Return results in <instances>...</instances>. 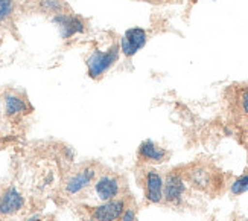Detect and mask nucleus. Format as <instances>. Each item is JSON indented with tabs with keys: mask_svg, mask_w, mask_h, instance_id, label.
Instances as JSON below:
<instances>
[{
	"mask_svg": "<svg viewBox=\"0 0 248 221\" xmlns=\"http://www.w3.org/2000/svg\"><path fill=\"white\" fill-rule=\"evenodd\" d=\"M89 221H96V220H94V218H90V220H89Z\"/></svg>",
	"mask_w": 248,
	"mask_h": 221,
	"instance_id": "obj_20",
	"label": "nucleus"
},
{
	"mask_svg": "<svg viewBox=\"0 0 248 221\" xmlns=\"http://www.w3.org/2000/svg\"><path fill=\"white\" fill-rule=\"evenodd\" d=\"M14 11V0H0V25L11 17Z\"/></svg>",
	"mask_w": 248,
	"mask_h": 221,
	"instance_id": "obj_16",
	"label": "nucleus"
},
{
	"mask_svg": "<svg viewBox=\"0 0 248 221\" xmlns=\"http://www.w3.org/2000/svg\"><path fill=\"white\" fill-rule=\"evenodd\" d=\"M125 211V202L124 200H110L102 202V204L94 206L90 214L92 218L96 221H119Z\"/></svg>",
	"mask_w": 248,
	"mask_h": 221,
	"instance_id": "obj_4",
	"label": "nucleus"
},
{
	"mask_svg": "<svg viewBox=\"0 0 248 221\" xmlns=\"http://www.w3.org/2000/svg\"><path fill=\"white\" fill-rule=\"evenodd\" d=\"M26 221H43V217H41V215H32V217H29Z\"/></svg>",
	"mask_w": 248,
	"mask_h": 221,
	"instance_id": "obj_19",
	"label": "nucleus"
},
{
	"mask_svg": "<svg viewBox=\"0 0 248 221\" xmlns=\"http://www.w3.org/2000/svg\"><path fill=\"white\" fill-rule=\"evenodd\" d=\"M146 31L142 28H131L128 29L121 41V51L125 57H133L146 44Z\"/></svg>",
	"mask_w": 248,
	"mask_h": 221,
	"instance_id": "obj_6",
	"label": "nucleus"
},
{
	"mask_svg": "<svg viewBox=\"0 0 248 221\" xmlns=\"http://www.w3.org/2000/svg\"><path fill=\"white\" fill-rule=\"evenodd\" d=\"M137 2H146L153 5H168V3H180L183 0H137Z\"/></svg>",
	"mask_w": 248,
	"mask_h": 221,
	"instance_id": "obj_18",
	"label": "nucleus"
},
{
	"mask_svg": "<svg viewBox=\"0 0 248 221\" xmlns=\"http://www.w3.org/2000/svg\"><path fill=\"white\" fill-rule=\"evenodd\" d=\"M163 185L165 180L158 171L149 170L145 174V198L148 203L158 204L163 202Z\"/></svg>",
	"mask_w": 248,
	"mask_h": 221,
	"instance_id": "obj_5",
	"label": "nucleus"
},
{
	"mask_svg": "<svg viewBox=\"0 0 248 221\" xmlns=\"http://www.w3.org/2000/svg\"><path fill=\"white\" fill-rule=\"evenodd\" d=\"M0 221H5V220H2V218H0Z\"/></svg>",
	"mask_w": 248,
	"mask_h": 221,
	"instance_id": "obj_21",
	"label": "nucleus"
},
{
	"mask_svg": "<svg viewBox=\"0 0 248 221\" xmlns=\"http://www.w3.org/2000/svg\"><path fill=\"white\" fill-rule=\"evenodd\" d=\"M186 192V183L183 175L177 171L169 172L163 185V200L169 204H178Z\"/></svg>",
	"mask_w": 248,
	"mask_h": 221,
	"instance_id": "obj_3",
	"label": "nucleus"
},
{
	"mask_svg": "<svg viewBox=\"0 0 248 221\" xmlns=\"http://www.w3.org/2000/svg\"><path fill=\"white\" fill-rule=\"evenodd\" d=\"M230 191L233 195H242L244 192H247L248 191V174H244L239 177V179H236L232 183Z\"/></svg>",
	"mask_w": 248,
	"mask_h": 221,
	"instance_id": "obj_15",
	"label": "nucleus"
},
{
	"mask_svg": "<svg viewBox=\"0 0 248 221\" xmlns=\"http://www.w3.org/2000/svg\"><path fill=\"white\" fill-rule=\"evenodd\" d=\"M139 157L146 163H163L168 159V151L148 139L140 143Z\"/></svg>",
	"mask_w": 248,
	"mask_h": 221,
	"instance_id": "obj_11",
	"label": "nucleus"
},
{
	"mask_svg": "<svg viewBox=\"0 0 248 221\" xmlns=\"http://www.w3.org/2000/svg\"><path fill=\"white\" fill-rule=\"evenodd\" d=\"M187 182L200 191L209 192L218 185V174L213 172L206 165H193L186 172Z\"/></svg>",
	"mask_w": 248,
	"mask_h": 221,
	"instance_id": "obj_2",
	"label": "nucleus"
},
{
	"mask_svg": "<svg viewBox=\"0 0 248 221\" xmlns=\"http://www.w3.org/2000/svg\"><path fill=\"white\" fill-rule=\"evenodd\" d=\"M121 46L111 44L107 51H94L87 58V73L90 78L99 80L119 60Z\"/></svg>",
	"mask_w": 248,
	"mask_h": 221,
	"instance_id": "obj_1",
	"label": "nucleus"
},
{
	"mask_svg": "<svg viewBox=\"0 0 248 221\" xmlns=\"http://www.w3.org/2000/svg\"><path fill=\"white\" fill-rule=\"evenodd\" d=\"M96 170L93 167H84L78 172H75L66 183V192L70 195L79 194L85 187H89L90 183L94 180Z\"/></svg>",
	"mask_w": 248,
	"mask_h": 221,
	"instance_id": "obj_9",
	"label": "nucleus"
},
{
	"mask_svg": "<svg viewBox=\"0 0 248 221\" xmlns=\"http://www.w3.org/2000/svg\"><path fill=\"white\" fill-rule=\"evenodd\" d=\"M121 221H137L136 209L134 207H125V211L121 217Z\"/></svg>",
	"mask_w": 248,
	"mask_h": 221,
	"instance_id": "obj_17",
	"label": "nucleus"
},
{
	"mask_svg": "<svg viewBox=\"0 0 248 221\" xmlns=\"http://www.w3.org/2000/svg\"><path fill=\"white\" fill-rule=\"evenodd\" d=\"M234 102L238 107V112L248 119V85L241 87L234 95Z\"/></svg>",
	"mask_w": 248,
	"mask_h": 221,
	"instance_id": "obj_14",
	"label": "nucleus"
},
{
	"mask_svg": "<svg viewBox=\"0 0 248 221\" xmlns=\"http://www.w3.org/2000/svg\"><path fill=\"white\" fill-rule=\"evenodd\" d=\"M38 8L43 11V13L47 14H62L64 9H66V5L62 3V0H37Z\"/></svg>",
	"mask_w": 248,
	"mask_h": 221,
	"instance_id": "obj_13",
	"label": "nucleus"
},
{
	"mask_svg": "<svg viewBox=\"0 0 248 221\" xmlns=\"http://www.w3.org/2000/svg\"><path fill=\"white\" fill-rule=\"evenodd\" d=\"M96 195L101 202H110L119 195L121 192V183L114 175H102L94 185Z\"/></svg>",
	"mask_w": 248,
	"mask_h": 221,
	"instance_id": "obj_10",
	"label": "nucleus"
},
{
	"mask_svg": "<svg viewBox=\"0 0 248 221\" xmlns=\"http://www.w3.org/2000/svg\"><path fill=\"white\" fill-rule=\"evenodd\" d=\"M25 206V197L14 186L8 187L0 195V217H11L20 212Z\"/></svg>",
	"mask_w": 248,
	"mask_h": 221,
	"instance_id": "obj_8",
	"label": "nucleus"
},
{
	"mask_svg": "<svg viewBox=\"0 0 248 221\" xmlns=\"http://www.w3.org/2000/svg\"><path fill=\"white\" fill-rule=\"evenodd\" d=\"M52 21L60 29V34L62 38H70L73 35L79 34V32H84V21L78 16L62 13V14L53 16Z\"/></svg>",
	"mask_w": 248,
	"mask_h": 221,
	"instance_id": "obj_7",
	"label": "nucleus"
},
{
	"mask_svg": "<svg viewBox=\"0 0 248 221\" xmlns=\"http://www.w3.org/2000/svg\"><path fill=\"white\" fill-rule=\"evenodd\" d=\"M28 102L23 98H20L17 95H6L5 98V113L6 116L13 118V116H18L28 112Z\"/></svg>",
	"mask_w": 248,
	"mask_h": 221,
	"instance_id": "obj_12",
	"label": "nucleus"
}]
</instances>
